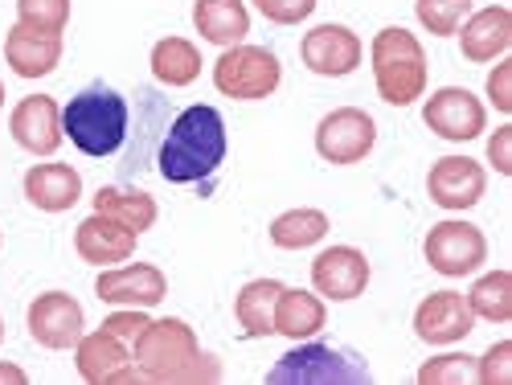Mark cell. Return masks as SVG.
I'll return each mask as SVG.
<instances>
[{
    "mask_svg": "<svg viewBox=\"0 0 512 385\" xmlns=\"http://www.w3.org/2000/svg\"><path fill=\"white\" fill-rule=\"evenodd\" d=\"M132 365L140 381L156 385H205V381H222V361L213 353H201L197 332L177 320L164 316L152 320L132 345Z\"/></svg>",
    "mask_w": 512,
    "mask_h": 385,
    "instance_id": "cell-1",
    "label": "cell"
},
{
    "mask_svg": "<svg viewBox=\"0 0 512 385\" xmlns=\"http://www.w3.org/2000/svg\"><path fill=\"white\" fill-rule=\"evenodd\" d=\"M226 148H230L226 119L218 115V107L197 103L173 119V127H168V136L156 152V168L168 185H201L222 168Z\"/></svg>",
    "mask_w": 512,
    "mask_h": 385,
    "instance_id": "cell-2",
    "label": "cell"
},
{
    "mask_svg": "<svg viewBox=\"0 0 512 385\" xmlns=\"http://www.w3.org/2000/svg\"><path fill=\"white\" fill-rule=\"evenodd\" d=\"M127 99L107 87V82H91L87 91H78L62 107V136L87 156H111L127 140Z\"/></svg>",
    "mask_w": 512,
    "mask_h": 385,
    "instance_id": "cell-3",
    "label": "cell"
},
{
    "mask_svg": "<svg viewBox=\"0 0 512 385\" xmlns=\"http://www.w3.org/2000/svg\"><path fill=\"white\" fill-rule=\"evenodd\" d=\"M426 78H431L426 50L410 29L386 25L373 37V82H377V95L390 107H410L414 99H422Z\"/></svg>",
    "mask_w": 512,
    "mask_h": 385,
    "instance_id": "cell-4",
    "label": "cell"
},
{
    "mask_svg": "<svg viewBox=\"0 0 512 385\" xmlns=\"http://www.w3.org/2000/svg\"><path fill=\"white\" fill-rule=\"evenodd\" d=\"M369 377V365L353 349H332L312 336L271 365L267 385H365Z\"/></svg>",
    "mask_w": 512,
    "mask_h": 385,
    "instance_id": "cell-5",
    "label": "cell"
},
{
    "mask_svg": "<svg viewBox=\"0 0 512 385\" xmlns=\"http://www.w3.org/2000/svg\"><path fill=\"white\" fill-rule=\"evenodd\" d=\"M283 82V62L267 50V46H230L218 66H213V87L226 99L238 103H263L279 91Z\"/></svg>",
    "mask_w": 512,
    "mask_h": 385,
    "instance_id": "cell-6",
    "label": "cell"
},
{
    "mask_svg": "<svg viewBox=\"0 0 512 385\" xmlns=\"http://www.w3.org/2000/svg\"><path fill=\"white\" fill-rule=\"evenodd\" d=\"M422 259L435 275L467 279V275H476L480 263L488 259V238L472 222H439V226L426 230Z\"/></svg>",
    "mask_w": 512,
    "mask_h": 385,
    "instance_id": "cell-7",
    "label": "cell"
},
{
    "mask_svg": "<svg viewBox=\"0 0 512 385\" xmlns=\"http://www.w3.org/2000/svg\"><path fill=\"white\" fill-rule=\"evenodd\" d=\"M422 123L431 127L439 140L451 144H472L488 132V107L480 103L476 91L467 87H439L422 103Z\"/></svg>",
    "mask_w": 512,
    "mask_h": 385,
    "instance_id": "cell-8",
    "label": "cell"
},
{
    "mask_svg": "<svg viewBox=\"0 0 512 385\" xmlns=\"http://www.w3.org/2000/svg\"><path fill=\"white\" fill-rule=\"evenodd\" d=\"M373 144H377V123L361 107H336L316 123V152L336 168L361 164L373 152Z\"/></svg>",
    "mask_w": 512,
    "mask_h": 385,
    "instance_id": "cell-9",
    "label": "cell"
},
{
    "mask_svg": "<svg viewBox=\"0 0 512 385\" xmlns=\"http://www.w3.org/2000/svg\"><path fill=\"white\" fill-rule=\"evenodd\" d=\"M82 332H87V316H82V304L70 291H41L29 304V336L41 349H74Z\"/></svg>",
    "mask_w": 512,
    "mask_h": 385,
    "instance_id": "cell-10",
    "label": "cell"
},
{
    "mask_svg": "<svg viewBox=\"0 0 512 385\" xmlns=\"http://www.w3.org/2000/svg\"><path fill=\"white\" fill-rule=\"evenodd\" d=\"M488 193V173L484 164L472 156H443L431 164L426 173V197H431L439 209H476Z\"/></svg>",
    "mask_w": 512,
    "mask_h": 385,
    "instance_id": "cell-11",
    "label": "cell"
},
{
    "mask_svg": "<svg viewBox=\"0 0 512 385\" xmlns=\"http://www.w3.org/2000/svg\"><path fill=\"white\" fill-rule=\"evenodd\" d=\"M300 58H304V66H308L312 74H320V78H349V74L361 66L365 46H361V37H357L349 25L328 21V25H316V29L304 33Z\"/></svg>",
    "mask_w": 512,
    "mask_h": 385,
    "instance_id": "cell-12",
    "label": "cell"
},
{
    "mask_svg": "<svg viewBox=\"0 0 512 385\" xmlns=\"http://www.w3.org/2000/svg\"><path fill=\"white\" fill-rule=\"evenodd\" d=\"M74 369H78L82 381H91V385H132V381H140V373L132 365V345L115 340L107 328L82 332V340L74 345Z\"/></svg>",
    "mask_w": 512,
    "mask_h": 385,
    "instance_id": "cell-13",
    "label": "cell"
},
{
    "mask_svg": "<svg viewBox=\"0 0 512 385\" xmlns=\"http://www.w3.org/2000/svg\"><path fill=\"white\" fill-rule=\"evenodd\" d=\"M472 324H476V316H472V308H467L463 291H431L414 308V336L422 340V345H435V349L467 340Z\"/></svg>",
    "mask_w": 512,
    "mask_h": 385,
    "instance_id": "cell-14",
    "label": "cell"
},
{
    "mask_svg": "<svg viewBox=\"0 0 512 385\" xmlns=\"http://www.w3.org/2000/svg\"><path fill=\"white\" fill-rule=\"evenodd\" d=\"M369 259L357 246H328L312 263V283L320 299H336V304H353L369 287Z\"/></svg>",
    "mask_w": 512,
    "mask_h": 385,
    "instance_id": "cell-15",
    "label": "cell"
},
{
    "mask_svg": "<svg viewBox=\"0 0 512 385\" xmlns=\"http://www.w3.org/2000/svg\"><path fill=\"white\" fill-rule=\"evenodd\" d=\"M95 295L111 308H156L168 295V279L152 263H127V267H107L95 279Z\"/></svg>",
    "mask_w": 512,
    "mask_h": 385,
    "instance_id": "cell-16",
    "label": "cell"
},
{
    "mask_svg": "<svg viewBox=\"0 0 512 385\" xmlns=\"http://www.w3.org/2000/svg\"><path fill=\"white\" fill-rule=\"evenodd\" d=\"M9 132H13V144L25 148L29 156H54L66 140L62 136V107L50 95H25L13 107Z\"/></svg>",
    "mask_w": 512,
    "mask_h": 385,
    "instance_id": "cell-17",
    "label": "cell"
},
{
    "mask_svg": "<svg viewBox=\"0 0 512 385\" xmlns=\"http://www.w3.org/2000/svg\"><path fill=\"white\" fill-rule=\"evenodd\" d=\"M459 54L472 66H488L512 50V13L504 5H488L480 13H467L459 25Z\"/></svg>",
    "mask_w": 512,
    "mask_h": 385,
    "instance_id": "cell-18",
    "label": "cell"
},
{
    "mask_svg": "<svg viewBox=\"0 0 512 385\" xmlns=\"http://www.w3.org/2000/svg\"><path fill=\"white\" fill-rule=\"evenodd\" d=\"M140 234L127 230L123 222L107 218V213H91L87 222H78L74 230V250L82 263H95V267H119L136 254Z\"/></svg>",
    "mask_w": 512,
    "mask_h": 385,
    "instance_id": "cell-19",
    "label": "cell"
},
{
    "mask_svg": "<svg viewBox=\"0 0 512 385\" xmlns=\"http://www.w3.org/2000/svg\"><path fill=\"white\" fill-rule=\"evenodd\" d=\"M5 62L17 78H46L62 62V33H41L17 21L5 37Z\"/></svg>",
    "mask_w": 512,
    "mask_h": 385,
    "instance_id": "cell-20",
    "label": "cell"
},
{
    "mask_svg": "<svg viewBox=\"0 0 512 385\" xmlns=\"http://www.w3.org/2000/svg\"><path fill=\"white\" fill-rule=\"evenodd\" d=\"M25 201L41 213H66L78 205L82 197V177H78V168L70 164H33L29 173H25Z\"/></svg>",
    "mask_w": 512,
    "mask_h": 385,
    "instance_id": "cell-21",
    "label": "cell"
},
{
    "mask_svg": "<svg viewBox=\"0 0 512 385\" xmlns=\"http://www.w3.org/2000/svg\"><path fill=\"white\" fill-rule=\"evenodd\" d=\"M193 25L209 46H242L250 33V9L246 0H193Z\"/></svg>",
    "mask_w": 512,
    "mask_h": 385,
    "instance_id": "cell-22",
    "label": "cell"
},
{
    "mask_svg": "<svg viewBox=\"0 0 512 385\" xmlns=\"http://www.w3.org/2000/svg\"><path fill=\"white\" fill-rule=\"evenodd\" d=\"M324 324H328V308L320 295L300 291V287H283L279 304H275V336L312 340L324 332Z\"/></svg>",
    "mask_w": 512,
    "mask_h": 385,
    "instance_id": "cell-23",
    "label": "cell"
},
{
    "mask_svg": "<svg viewBox=\"0 0 512 385\" xmlns=\"http://www.w3.org/2000/svg\"><path fill=\"white\" fill-rule=\"evenodd\" d=\"M279 295H283V283L279 279H250L238 291L234 316H238L242 336H250V340L275 336V304H279Z\"/></svg>",
    "mask_w": 512,
    "mask_h": 385,
    "instance_id": "cell-24",
    "label": "cell"
},
{
    "mask_svg": "<svg viewBox=\"0 0 512 385\" xmlns=\"http://www.w3.org/2000/svg\"><path fill=\"white\" fill-rule=\"evenodd\" d=\"M91 201H95V213H107V218L123 222L127 230H136V234L152 230V226H156V218H160V205H156V197H152V193H144V189L103 185V189H99Z\"/></svg>",
    "mask_w": 512,
    "mask_h": 385,
    "instance_id": "cell-25",
    "label": "cell"
},
{
    "mask_svg": "<svg viewBox=\"0 0 512 385\" xmlns=\"http://www.w3.org/2000/svg\"><path fill=\"white\" fill-rule=\"evenodd\" d=\"M152 78L164 82V87H193L201 78V50L189 37H160L152 46Z\"/></svg>",
    "mask_w": 512,
    "mask_h": 385,
    "instance_id": "cell-26",
    "label": "cell"
},
{
    "mask_svg": "<svg viewBox=\"0 0 512 385\" xmlns=\"http://www.w3.org/2000/svg\"><path fill=\"white\" fill-rule=\"evenodd\" d=\"M328 230H332V222H328L324 209H287L271 222L267 234L279 250H308V246L324 242Z\"/></svg>",
    "mask_w": 512,
    "mask_h": 385,
    "instance_id": "cell-27",
    "label": "cell"
},
{
    "mask_svg": "<svg viewBox=\"0 0 512 385\" xmlns=\"http://www.w3.org/2000/svg\"><path fill=\"white\" fill-rule=\"evenodd\" d=\"M467 308L472 316L488 324H508L512 320V275L508 271H488L467 291Z\"/></svg>",
    "mask_w": 512,
    "mask_h": 385,
    "instance_id": "cell-28",
    "label": "cell"
},
{
    "mask_svg": "<svg viewBox=\"0 0 512 385\" xmlns=\"http://www.w3.org/2000/svg\"><path fill=\"white\" fill-rule=\"evenodd\" d=\"M418 385H480V357L472 353H439L422 361L414 373Z\"/></svg>",
    "mask_w": 512,
    "mask_h": 385,
    "instance_id": "cell-29",
    "label": "cell"
},
{
    "mask_svg": "<svg viewBox=\"0 0 512 385\" xmlns=\"http://www.w3.org/2000/svg\"><path fill=\"white\" fill-rule=\"evenodd\" d=\"M414 13L426 33L451 37V33H459L463 17L472 13V0H414Z\"/></svg>",
    "mask_w": 512,
    "mask_h": 385,
    "instance_id": "cell-30",
    "label": "cell"
},
{
    "mask_svg": "<svg viewBox=\"0 0 512 385\" xmlns=\"http://www.w3.org/2000/svg\"><path fill=\"white\" fill-rule=\"evenodd\" d=\"M17 21L41 33H62L70 25V0H17Z\"/></svg>",
    "mask_w": 512,
    "mask_h": 385,
    "instance_id": "cell-31",
    "label": "cell"
},
{
    "mask_svg": "<svg viewBox=\"0 0 512 385\" xmlns=\"http://www.w3.org/2000/svg\"><path fill=\"white\" fill-rule=\"evenodd\" d=\"M250 5L275 25H304L316 13V0H250Z\"/></svg>",
    "mask_w": 512,
    "mask_h": 385,
    "instance_id": "cell-32",
    "label": "cell"
},
{
    "mask_svg": "<svg viewBox=\"0 0 512 385\" xmlns=\"http://www.w3.org/2000/svg\"><path fill=\"white\" fill-rule=\"evenodd\" d=\"M152 320H148V308H119V312H111L99 328H107L115 340H123V345H136V336L148 328Z\"/></svg>",
    "mask_w": 512,
    "mask_h": 385,
    "instance_id": "cell-33",
    "label": "cell"
},
{
    "mask_svg": "<svg viewBox=\"0 0 512 385\" xmlns=\"http://www.w3.org/2000/svg\"><path fill=\"white\" fill-rule=\"evenodd\" d=\"M512 381V340H500L480 357V385H508Z\"/></svg>",
    "mask_w": 512,
    "mask_h": 385,
    "instance_id": "cell-34",
    "label": "cell"
},
{
    "mask_svg": "<svg viewBox=\"0 0 512 385\" xmlns=\"http://www.w3.org/2000/svg\"><path fill=\"white\" fill-rule=\"evenodd\" d=\"M488 99H492V107L500 115H512V62L496 58V66L488 74Z\"/></svg>",
    "mask_w": 512,
    "mask_h": 385,
    "instance_id": "cell-35",
    "label": "cell"
},
{
    "mask_svg": "<svg viewBox=\"0 0 512 385\" xmlns=\"http://www.w3.org/2000/svg\"><path fill=\"white\" fill-rule=\"evenodd\" d=\"M488 164L500 177H512V123L496 127V132L488 136Z\"/></svg>",
    "mask_w": 512,
    "mask_h": 385,
    "instance_id": "cell-36",
    "label": "cell"
},
{
    "mask_svg": "<svg viewBox=\"0 0 512 385\" xmlns=\"http://www.w3.org/2000/svg\"><path fill=\"white\" fill-rule=\"evenodd\" d=\"M0 385H29V373L13 361H0Z\"/></svg>",
    "mask_w": 512,
    "mask_h": 385,
    "instance_id": "cell-37",
    "label": "cell"
},
{
    "mask_svg": "<svg viewBox=\"0 0 512 385\" xmlns=\"http://www.w3.org/2000/svg\"><path fill=\"white\" fill-rule=\"evenodd\" d=\"M0 107H5V82H0Z\"/></svg>",
    "mask_w": 512,
    "mask_h": 385,
    "instance_id": "cell-38",
    "label": "cell"
},
{
    "mask_svg": "<svg viewBox=\"0 0 512 385\" xmlns=\"http://www.w3.org/2000/svg\"><path fill=\"white\" fill-rule=\"evenodd\" d=\"M0 345H5V320H0Z\"/></svg>",
    "mask_w": 512,
    "mask_h": 385,
    "instance_id": "cell-39",
    "label": "cell"
}]
</instances>
